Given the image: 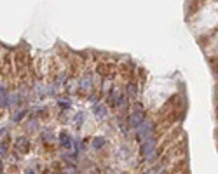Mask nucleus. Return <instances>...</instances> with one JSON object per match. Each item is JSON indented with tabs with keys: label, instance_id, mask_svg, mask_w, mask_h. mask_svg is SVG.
Instances as JSON below:
<instances>
[{
	"label": "nucleus",
	"instance_id": "f257e3e1",
	"mask_svg": "<svg viewBox=\"0 0 218 174\" xmlns=\"http://www.w3.org/2000/svg\"><path fill=\"white\" fill-rule=\"evenodd\" d=\"M154 150H155V139L150 136V138H147L145 139V143L141 144V153L147 157V158H150L152 153H154Z\"/></svg>",
	"mask_w": 218,
	"mask_h": 174
},
{
	"label": "nucleus",
	"instance_id": "f03ea898",
	"mask_svg": "<svg viewBox=\"0 0 218 174\" xmlns=\"http://www.w3.org/2000/svg\"><path fill=\"white\" fill-rule=\"evenodd\" d=\"M152 136V124L150 122H141L138 126V138L140 139H147Z\"/></svg>",
	"mask_w": 218,
	"mask_h": 174
},
{
	"label": "nucleus",
	"instance_id": "7ed1b4c3",
	"mask_svg": "<svg viewBox=\"0 0 218 174\" xmlns=\"http://www.w3.org/2000/svg\"><path fill=\"white\" fill-rule=\"evenodd\" d=\"M141 122H145V115H143L141 112H136V113H133L131 117H129V124L133 127H138Z\"/></svg>",
	"mask_w": 218,
	"mask_h": 174
},
{
	"label": "nucleus",
	"instance_id": "20e7f679",
	"mask_svg": "<svg viewBox=\"0 0 218 174\" xmlns=\"http://www.w3.org/2000/svg\"><path fill=\"white\" fill-rule=\"evenodd\" d=\"M59 143H61V146H65V148H72V146H75L68 132H61V136H59Z\"/></svg>",
	"mask_w": 218,
	"mask_h": 174
},
{
	"label": "nucleus",
	"instance_id": "39448f33",
	"mask_svg": "<svg viewBox=\"0 0 218 174\" xmlns=\"http://www.w3.org/2000/svg\"><path fill=\"white\" fill-rule=\"evenodd\" d=\"M16 148H18L21 153H26L28 152V139L26 138H19L16 141Z\"/></svg>",
	"mask_w": 218,
	"mask_h": 174
},
{
	"label": "nucleus",
	"instance_id": "423d86ee",
	"mask_svg": "<svg viewBox=\"0 0 218 174\" xmlns=\"http://www.w3.org/2000/svg\"><path fill=\"white\" fill-rule=\"evenodd\" d=\"M103 144H105V139H103L101 136H98V138H94V139H93V148H96V150L103 148Z\"/></svg>",
	"mask_w": 218,
	"mask_h": 174
},
{
	"label": "nucleus",
	"instance_id": "0eeeda50",
	"mask_svg": "<svg viewBox=\"0 0 218 174\" xmlns=\"http://www.w3.org/2000/svg\"><path fill=\"white\" fill-rule=\"evenodd\" d=\"M96 115L98 117H105L107 115V108L105 106H96Z\"/></svg>",
	"mask_w": 218,
	"mask_h": 174
},
{
	"label": "nucleus",
	"instance_id": "6e6552de",
	"mask_svg": "<svg viewBox=\"0 0 218 174\" xmlns=\"http://www.w3.org/2000/svg\"><path fill=\"white\" fill-rule=\"evenodd\" d=\"M128 92H129L131 96H134V94H136V87H134V85H129V87H128Z\"/></svg>",
	"mask_w": 218,
	"mask_h": 174
},
{
	"label": "nucleus",
	"instance_id": "1a4fd4ad",
	"mask_svg": "<svg viewBox=\"0 0 218 174\" xmlns=\"http://www.w3.org/2000/svg\"><path fill=\"white\" fill-rule=\"evenodd\" d=\"M5 152H7V144L2 143V144H0V155H4Z\"/></svg>",
	"mask_w": 218,
	"mask_h": 174
},
{
	"label": "nucleus",
	"instance_id": "9d476101",
	"mask_svg": "<svg viewBox=\"0 0 218 174\" xmlns=\"http://www.w3.org/2000/svg\"><path fill=\"white\" fill-rule=\"evenodd\" d=\"M87 85H91V78H89V80L86 78V80H84V84H82V87H84V89H87Z\"/></svg>",
	"mask_w": 218,
	"mask_h": 174
},
{
	"label": "nucleus",
	"instance_id": "9b49d317",
	"mask_svg": "<svg viewBox=\"0 0 218 174\" xmlns=\"http://www.w3.org/2000/svg\"><path fill=\"white\" fill-rule=\"evenodd\" d=\"M77 122H79V124L82 122V113H79V115H77Z\"/></svg>",
	"mask_w": 218,
	"mask_h": 174
},
{
	"label": "nucleus",
	"instance_id": "f8f14e48",
	"mask_svg": "<svg viewBox=\"0 0 218 174\" xmlns=\"http://www.w3.org/2000/svg\"><path fill=\"white\" fill-rule=\"evenodd\" d=\"M145 174H157V172H155V171H147Z\"/></svg>",
	"mask_w": 218,
	"mask_h": 174
},
{
	"label": "nucleus",
	"instance_id": "ddd939ff",
	"mask_svg": "<svg viewBox=\"0 0 218 174\" xmlns=\"http://www.w3.org/2000/svg\"><path fill=\"white\" fill-rule=\"evenodd\" d=\"M26 174H35V172H33L31 169H28V171H26Z\"/></svg>",
	"mask_w": 218,
	"mask_h": 174
}]
</instances>
